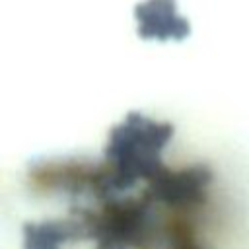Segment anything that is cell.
Masks as SVG:
<instances>
[{
	"instance_id": "1",
	"label": "cell",
	"mask_w": 249,
	"mask_h": 249,
	"mask_svg": "<svg viewBox=\"0 0 249 249\" xmlns=\"http://www.w3.org/2000/svg\"><path fill=\"white\" fill-rule=\"evenodd\" d=\"M173 134L169 121H158L130 111L109 130L105 160L111 169L115 193L130 189L140 179L154 177L161 167L160 152Z\"/></svg>"
},
{
	"instance_id": "2",
	"label": "cell",
	"mask_w": 249,
	"mask_h": 249,
	"mask_svg": "<svg viewBox=\"0 0 249 249\" xmlns=\"http://www.w3.org/2000/svg\"><path fill=\"white\" fill-rule=\"evenodd\" d=\"M84 233L95 249H150L160 235L152 202L148 198L101 200V208H76Z\"/></svg>"
},
{
	"instance_id": "3",
	"label": "cell",
	"mask_w": 249,
	"mask_h": 249,
	"mask_svg": "<svg viewBox=\"0 0 249 249\" xmlns=\"http://www.w3.org/2000/svg\"><path fill=\"white\" fill-rule=\"evenodd\" d=\"M212 179V171L204 163L187 165L181 169H167L165 165L148 179L142 193L150 202H161L175 208L196 206L206 198V187Z\"/></svg>"
},
{
	"instance_id": "4",
	"label": "cell",
	"mask_w": 249,
	"mask_h": 249,
	"mask_svg": "<svg viewBox=\"0 0 249 249\" xmlns=\"http://www.w3.org/2000/svg\"><path fill=\"white\" fill-rule=\"evenodd\" d=\"M86 237L82 220H45L23 224V249H60L62 243Z\"/></svg>"
},
{
	"instance_id": "5",
	"label": "cell",
	"mask_w": 249,
	"mask_h": 249,
	"mask_svg": "<svg viewBox=\"0 0 249 249\" xmlns=\"http://www.w3.org/2000/svg\"><path fill=\"white\" fill-rule=\"evenodd\" d=\"M163 235L169 243V249H200L195 239V233L185 222H173L171 226H167Z\"/></svg>"
}]
</instances>
